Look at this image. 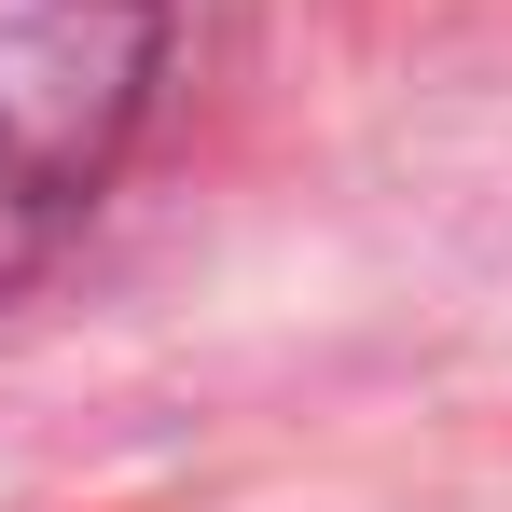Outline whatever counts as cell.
<instances>
[{
	"label": "cell",
	"mask_w": 512,
	"mask_h": 512,
	"mask_svg": "<svg viewBox=\"0 0 512 512\" xmlns=\"http://www.w3.org/2000/svg\"><path fill=\"white\" fill-rule=\"evenodd\" d=\"M167 0H0V291L97 208Z\"/></svg>",
	"instance_id": "obj_1"
}]
</instances>
